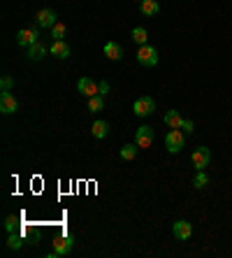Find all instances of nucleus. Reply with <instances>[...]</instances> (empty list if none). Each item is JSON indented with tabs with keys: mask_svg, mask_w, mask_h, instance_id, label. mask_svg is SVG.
Segmentation results:
<instances>
[{
	"mask_svg": "<svg viewBox=\"0 0 232 258\" xmlns=\"http://www.w3.org/2000/svg\"><path fill=\"white\" fill-rule=\"evenodd\" d=\"M35 21H38V28H54L58 21H56V12L49 10V7H44V10L38 12V17H35Z\"/></svg>",
	"mask_w": 232,
	"mask_h": 258,
	"instance_id": "nucleus-9",
	"label": "nucleus"
},
{
	"mask_svg": "<svg viewBox=\"0 0 232 258\" xmlns=\"http://www.w3.org/2000/svg\"><path fill=\"white\" fill-rule=\"evenodd\" d=\"M137 149H139L137 144H123V147H121V158H123V161H133L137 156Z\"/></svg>",
	"mask_w": 232,
	"mask_h": 258,
	"instance_id": "nucleus-20",
	"label": "nucleus"
},
{
	"mask_svg": "<svg viewBox=\"0 0 232 258\" xmlns=\"http://www.w3.org/2000/svg\"><path fill=\"white\" fill-rule=\"evenodd\" d=\"M184 144H186V135L181 128H172L170 133L165 135V147H167L170 153H179L184 149Z\"/></svg>",
	"mask_w": 232,
	"mask_h": 258,
	"instance_id": "nucleus-1",
	"label": "nucleus"
},
{
	"mask_svg": "<svg viewBox=\"0 0 232 258\" xmlns=\"http://www.w3.org/2000/svg\"><path fill=\"white\" fill-rule=\"evenodd\" d=\"M77 88H79V93H84L86 98L97 96V93H100V82L91 79V77H81L77 82Z\"/></svg>",
	"mask_w": 232,
	"mask_h": 258,
	"instance_id": "nucleus-7",
	"label": "nucleus"
},
{
	"mask_svg": "<svg viewBox=\"0 0 232 258\" xmlns=\"http://www.w3.org/2000/svg\"><path fill=\"white\" fill-rule=\"evenodd\" d=\"M137 61H139V65H144V67H155L158 65V49L149 47V44L139 47V51H137Z\"/></svg>",
	"mask_w": 232,
	"mask_h": 258,
	"instance_id": "nucleus-3",
	"label": "nucleus"
},
{
	"mask_svg": "<svg viewBox=\"0 0 232 258\" xmlns=\"http://www.w3.org/2000/svg\"><path fill=\"white\" fill-rule=\"evenodd\" d=\"M91 133H93V137H96V140H102V137H107V133H109V124L100 119V121H96V124H93Z\"/></svg>",
	"mask_w": 232,
	"mask_h": 258,
	"instance_id": "nucleus-17",
	"label": "nucleus"
},
{
	"mask_svg": "<svg viewBox=\"0 0 232 258\" xmlns=\"http://www.w3.org/2000/svg\"><path fill=\"white\" fill-rule=\"evenodd\" d=\"M209 184V177H207V172L204 170H197V174H195V179H193V186L195 189H204Z\"/></svg>",
	"mask_w": 232,
	"mask_h": 258,
	"instance_id": "nucleus-21",
	"label": "nucleus"
},
{
	"mask_svg": "<svg viewBox=\"0 0 232 258\" xmlns=\"http://www.w3.org/2000/svg\"><path fill=\"white\" fill-rule=\"evenodd\" d=\"M0 88H2V93H10V88H12V77H2V79H0Z\"/></svg>",
	"mask_w": 232,
	"mask_h": 258,
	"instance_id": "nucleus-25",
	"label": "nucleus"
},
{
	"mask_svg": "<svg viewBox=\"0 0 232 258\" xmlns=\"http://www.w3.org/2000/svg\"><path fill=\"white\" fill-rule=\"evenodd\" d=\"M191 161H193L195 170H204V168L209 165V161H212V151H209L207 147H197L193 151V156H191Z\"/></svg>",
	"mask_w": 232,
	"mask_h": 258,
	"instance_id": "nucleus-8",
	"label": "nucleus"
},
{
	"mask_svg": "<svg viewBox=\"0 0 232 258\" xmlns=\"http://www.w3.org/2000/svg\"><path fill=\"white\" fill-rule=\"evenodd\" d=\"M35 42H39V30L38 28H23V30L17 33V44H19V47L28 49L30 44H35Z\"/></svg>",
	"mask_w": 232,
	"mask_h": 258,
	"instance_id": "nucleus-6",
	"label": "nucleus"
},
{
	"mask_svg": "<svg viewBox=\"0 0 232 258\" xmlns=\"http://www.w3.org/2000/svg\"><path fill=\"white\" fill-rule=\"evenodd\" d=\"M49 51H51V56H56V58H68L70 56V44L65 40H54L51 47H49Z\"/></svg>",
	"mask_w": 232,
	"mask_h": 258,
	"instance_id": "nucleus-12",
	"label": "nucleus"
},
{
	"mask_svg": "<svg viewBox=\"0 0 232 258\" xmlns=\"http://www.w3.org/2000/svg\"><path fill=\"white\" fill-rule=\"evenodd\" d=\"M102 51H105V56L109 58V61H121V58H123V47H121L118 42H107Z\"/></svg>",
	"mask_w": 232,
	"mask_h": 258,
	"instance_id": "nucleus-14",
	"label": "nucleus"
},
{
	"mask_svg": "<svg viewBox=\"0 0 232 258\" xmlns=\"http://www.w3.org/2000/svg\"><path fill=\"white\" fill-rule=\"evenodd\" d=\"M75 247V239L72 235H60V237L54 239V249L49 251V258H58V256H68Z\"/></svg>",
	"mask_w": 232,
	"mask_h": 258,
	"instance_id": "nucleus-2",
	"label": "nucleus"
},
{
	"mask_svg": "<svg viewBox=\"0 0 232 258\" xmlns=\"http://www.w3.org/2000/svg\"><path fill=\"white\" fill-rule=\"evenodd\" d=\"M133 112H135L137 116H151L155 112V100L154 98H137L135 100V105H133Z\"/></svg>",
	"mask_w": 232,
	"mask_h": 258,
	"instance_id": "nucleus-4",
	"label": "nucleus"
},
{
	"mask_svg": "<svg viewBox=\"0 0 232 258\" xmlns=\"http://www.w3.org/2000/svg\"><path fill=\"white\" fill-rule=\"evenodd\" d=\"M154 142V128L151 126H139L135 133V144L139 149H149Z\"/></svg>",
	"mask_w": 232,
	"mask_h": 258,
	"instance_id": "nucleus-5",
	"label": "nucleus"
},
{
	"mask_svg": "<svg viewBox=\"0 0 232 258\" xmlns=\"http://www.w3.org/2000/svg\"><path fill=\"white\" fill-rule=\"evenodd\" d=\"M49 30H51V38H54V40H63V38H65V26H63V23H56L54 28H49Z\"/></svg>",
	"mask_w": 232,
	"mask_h": 258,
	"instance_id": "nucleus-24",
	"label": "nucleus"
},
{
	"mask_svg": "<svg viewBox=\"0 0 232 258\" xmlns=\"http://www.w3.org/2000/svg\"><path fill=\"white\" fill-rule=\"evenodd\" d=\"M21 247H23V237H21L19 233H7V249L19 251Z\"/></svg>",
	"mask_w": 232,
	"mask_h": 258,
	"instance_id": "nucleus-19",
	"label": "nucleus"
},
{
	"mask_svg": "<svg viewBox=\"0 0 232 258\" xmlns=\"http://www.w3.org/2000/svg\"><path fill=\"white\" fill-rule=\"evenodd\" d=\"M107 93H109V84H107V82H100V93H97V96H107Z\"/></svg>",
	"mask_w": 232,
	"mask_h": 258,
	"instance_id": "nucleus-27",
	"label": "nucleus"
},
{
	"mask_svg": "<svg viewBox=\"0 0 232 258\" xmlns=\"http://www.w3.org/2000/svg\"><path fill=\"white\" fill-rule=\"evenodd\" d=\"M172 235L176 239H181V242H184V239H188L191 235H193V226H191L188 221H184V219L174 221V223H172Z\"/></svg>",
	"mask_w": 232,
	"mask_h": 258,
	"instance_id": "nucleus-10",
	"label": "nucleus"
},
{
	"mask_svg": "<svg viewBox=\"0 0 232 258\" xmlns=\"http://www.w3.org/2000/svg\"><path fill=\"white\" fill-rule=\"evenodd\" d=\"M105 109V96H91L88 98V112H102Z\"/></svg>",
	"mask_w": 232,
	"mask_h": 258,
	"instance_id": "nucleus-18",
	"label": "nucleus"
},
{
	"mask_svg": "<svg viewBox=\"0 0 232 258\" xmlns=\"http://www.w3.org/2000/svg\"><path fill=\"white\" fill-rule=\"evenodd\" d=\"M133 40H135L139 47H144L146 40H149V33H146L144 28H135V30H133Z\"/></svg>",
	"mask_w": 232,
	"mask_h": 258,
	"instance_id": "nucleus-23",
	"label": "nucleus"
},
{
	"mask_svg": "<svg viewBox=\"0 0 232 258\" xmlns=\"http://www.w3.org/2000/svg\"><path fill=\"white\" fill-rule=\"evenodd\" d=\"M19 216H14V214H10V216H7V219H5V230H7V233H17V230H19Z\"/></svg>",
	"mask_w": 232,
	"mask_h": 258,
	"instance_id": "nucleus-22",
	"label": "nucleus"
},
{
	"mask_svg": "<svg viewBox=\"0 0 232 258\" xmlns=\"http://www.w3.org/2000/svg\"><path fill=\"white\" fill-rule=\"evenodd\" d=\"M163 121L170 126V128H181V126H184V116L179 114L176 109H170V112H165Z\"/></svg>",
	"mask_w": 232,
	"mask_h": 258,
	"instance_id": "nucleus-16",
	"label": "nucleus"
},
{
	"mask_svg": "<svg viewBox=\"0 0 232 258\" xmlns=\"http://www.w3.org/2000/svg\"><path fill=\"white\" fill-rule=\"evenodd\" d=\"M181 130H184L186 135L195 133V124H193V121H186V119H184V126H181Z\"/></svg>",
	"mask_w": 232,
	"mask_h": 258,
	"instance_id": "nucleus-26",
	"label": "nucleus"
},
{
	"mask_svg": "<svg viewBox=\"0 0 232 258\" xmlns=\"http://www.w3.org/2000/svg\"><path fill=\"white\" fill-rule=\"evenodd\" d=\"M139 12L146 14V17H158L160 14V5H158V0H142L139 2Z\"/></svg>",
	"mask_w": 232,
	"mask_h": 258,
	"instance_id": "nucleus-15",
	"label": "nucleus"
},
{
	"mask_svg": "<svg viewBox=\"0 0 232 258\" xmlns=\"http://www.w3.org/2000/svg\"><path fill=\"white\" fill-rule=\"evenodd\" d=\"M49 54V47L47 44H42V42H35V44H30L28 51H26V56L30 58V61H42V58Z\"/></svg>",
	"mask_w": 232,
	"mask_h": 258,
	"instance_id": "nucleus-13",
	"label": "nucleus"
},
{
	"mask_svg": "<svg viewBox=\"0 0 232 258\" xmlns=\"http://www.w3.org/2000/svg\"><path fill=\"white\" fill-rule=\"evenodd\" d=\"M139 2H142V0H139Z\"/></svg>",
	"mask_w": 232,
	"mask_h": 258,
	"instance_id": "nucleus-28",
	"label": "nucleus"
},
{
	"mask_svg": "<svg viewBox=\"0 0 232 258\" xmlns=\"http://www.w3.org/2000/svg\"><path fill=\"white\" fill-rule=\"evenodd\" d=\"M17 109H19V103H17V98L12 93H2L0 96V112L2 114H14Z\"/></svg>",
	"mask_w": 232,
	"mask_h": 258,
	"instance_id": "nucleus-11",
	"label": "nucleus"
}]
</instances>
